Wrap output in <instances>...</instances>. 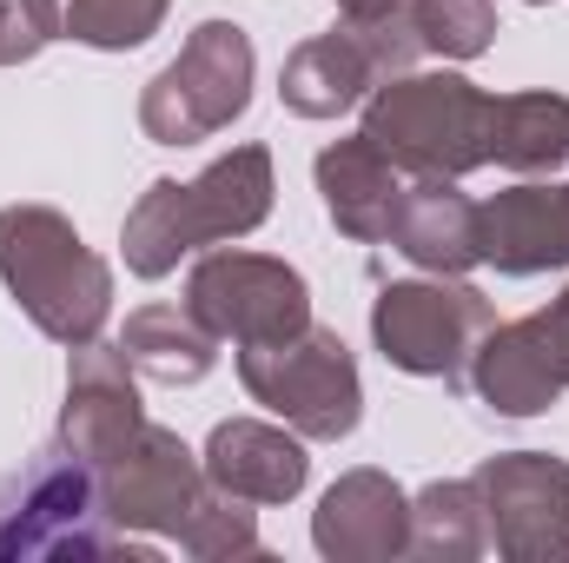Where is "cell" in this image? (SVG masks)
Listing matches in <instances>:
<instances>
[{
    "label": "cell",
    "instance_id": "obj_16",
    "mask_svg": "<svg viewBox=\"0 0 569 563\" xmlns=\"http://www.w3.org/2000/svg\"><path fill=\"white\" fill-rule=\"evenodd\" d=\"M206 477L246 504H291L311 477L305 437L291 424H259V418H226L206 437Z\"/></svg>",
    "mask_w": 569,
    "mask_h": 563
},
{
    "label": "cell",
    "instance_id": "obj_23",
    "mask_svg": "<svg viewBox=\"0 0 569 563\" xmlns=\"http://www.w3.org/2000/svg\"><path fill=\"white\" fill-rule=\"evenodd\" d=\"M172 0H67V40L100 47V53H127L159 33Z\"/></svg>",
    "mask_w": 569,
    "mask_h": 563
},
{
    "label": "cell",
    "instance_id": "obj_26",
    "mask_svg": "<svg viewBox=\"0 0 569 563\" xmlns=\"http://www.w3.org/2000/svg\"><path fill=\"white\" fill-rule=\"evenodd\" d=\"M543 318H550V338H557V352H563V365H569V292L543 312Z\"/></svg>",
    "mask_w": 569,
    "mask_h": 563
},
{
    "label": "cell",
    "instance_id": "obj_19",
    "mask_svg": "<svg viewBox=\"0 0 569 563\" xmlns=\"http://www.w3.org/2000/svg\"><path fill=\"white\" fill-rule=\"evenodd\" d=\"M120 352L152 385H199L219 365V332L192 305H140L120 332Z\"/></svg>",
    "mask_w": 569,
    "mask_h": 563
},
{
    "label": "cell",
    "instance_id": "obj_12",
    "mask_svg": "<svg viewBox=\"0 0 569 563\" xmlns=\"http://www.w3.org/2000/svg\"><path fill=\"white\" fill-rule=\"evenodd\" d=\"M146 424L140 412V385H133V358L120 345H73L67 365V405H60V431L53 444H67L73 457H87L93 471H107L127 437Z\"/></svg>",
    "mask_w": 569,
    "mask_h": 563
},
{
    "label": "cell",
    "instance_id": "obj_9",
    "mask_svg": "<svg viewBox=\"0 0 569 563\" xmlns=\"http://www.w3.org/2000/svg\"><path fill=\"white\" fill-rule=\"evenodd\" d=\"M186 305L232 345H272L311 325V285L266 253H206L186 279Z\"/></svg>",
    "mask_w": 569,
    "mask_h": 563
},
{
    "label": "cell",
    "instance_id": "obj_6",
    "mask_svg": "<svg viewBox=\"0 0 569 563\" xmlns=\"http://www.w3.org/2000/svg\"><path fill=\"white\" fill-rule=\"evenodd\" d=\"M252 33L239 20H199L140 93V127L152 146H199L252 107Z\"/></svg>",
    "mask_w": 569,
    "mask_h": 563
},
{
    "label": "cell",
    "instance_id": "obj_15",
    "mask_svg": "<svg viewBox=\"0 0 569 563\" xmlns=\"http://www.w3.org/2000/svg\"><path fill=\"white\" fill-rule=\"evenodd\" d=\"M483 266L503 279H537L569 266V186H510L477 206Z\"/></svg>",
    "mask_w": 569,
    "mask_h": 563
},
{
    "label": "cell",
    "instance_id": "obj_18",
    "mask_svg": "<svg viewBox=\"0 0 569 563\" xmlns=\"http://www.w3.org/2000/svg\"><path fill=\"white\" fill-rule=\"evenodd\" d=\"M391 246L443 279H463L470 266H483V239H477V199L457 192V179H411L391 219Z\"/></svg>",
    "mask_w": 569,
    "mask_h": 563
},
{
    "label": "cell",
    "instance_id": "obj_22",
    "mask_svg": "<svg viewBox=\"0 0 569 563\" xmlns=\"http://www.w3.org/2000/svg\"><path fill=\"white\" fill-rule=\"evenodd\" d=\"M179 551L199 563H226V557H266V544H259V517L246 511V497H232V491H206L199 497V511L186 517V531H179Z\"/></svg>",
    "mask_w": 569,
    "mask_h": 563
},
{
    "label": "cell",
    "instance_id": "obj_8",
    "mask_svg": "<svg viewBox=\"0 0 569 563\" xmlns=\"http://www.w3.org/2000/svg\"><path fill=\"white\" fill-rule=\"evenodd\" d=\"M490 325H497V305L477 285L443 279V273L385 285L371 305V338H378L385 365H398L411 378H443V385H463Z\"/></svg>",
    "mask_w": 569,
    "mask_h": 563
},
{
    "label": "cell",
    "instance_id": "obj_27",
    "mask_svg": "<svg viewBox=\"0 0 569 563\" xmlns=\"http://www.w3.org/2000/svg\"><path fill=\"white\" fill-rule=\"evenodd\" d=\"M398 0H338V13L345 20H371V13H391Z\"/></svg>",
    "mask_w": 569,
    "mask_h": 563
},
{
    "label": "cell",
    "instance_id": "obj_3",
    "mask_svg": "<svg viewBox=\"0 0 569 563\" xmlns=\"http://www.w3.org/2000/svg\"><path fill=\"white\" fill-rule=\"evenodd\" d=\"M53 557H152V544L107 517L100 471L67 444H47L27 471L0 477V563Z\"/></svg>",
    "mask_w": 569,
    "mask_h": 563
},
{
    "label": "cell",
    "instance_id": "obj_20",
    "mask_svg": "<svg viewBox=\"0 0 569 563\" xmlns=\"http://www.w3.org/2000/svg\"><path fill=\"white\" fill-rule=\"evenodd\" d=\"M490 159L510 172L569 166V100L563 93H503L490 100Z\"/></svg>",
    "mask_w": 569,
    "mask_h": 563
},
{
    "label": "cell",
    "instance_id": "obj_1",
    "mask_svg": "<svg viewBox=\"0 0 569 563\" xmlns=\"http://www.w3.org/2000/svg\"><path fill=\"white\" fill-rule=\"evenodd\" d=\"M272 152L266 146H232L226 159H212L199 179H152L140 206L120 226L127 246V273L133 279H166L179 273L186 253L199 246H226L246 239L272 219Z\"/></svg>",
    "mask_w": 569,
    "mask_h": 563
},
{
    "label": "cell",
    "instance_id": "obj_7",
    "mask_svg": "<svg viewBox=\"0 0 569 563\" xmlns=\"http://www.w3.org/2000/svg\"><path fill=\"white\" fill-rule=\"evenodd\" d=\"M418 53H425V40L411 27V7L398 0L391 13L345 20V27L311 33L305 47H291V60H284V73H279V93L298 120H338L365 93H378L385 80L411 73Z\"/></svg>",
    "mask_w": 569,
    "mask_h": 563
},
{
    "label": "cell",
    "instance_id": "obj_24",
    "mask_svg": "<svg viewBox=\"0 0 569 563\" xmlns=\"http://www.w3.org/2000/svg\"><path fill=\"white\" fill-rule=\"evenodd\" d=\"M405 7H411V27H418L425 53L477 60L497 40V7L490 0H405Z\"/></svg>",
    "mask_w": 569,
    "mask_h": 563
},
{
    "label": "cell",
    "instance_id": "obj_5",
    "mask_svg": "<svg viewBox=\"0 0 569 563\" xmlns=\"http://www.w3.org/2000/svg\"><path fill=\"white\" fill-rule=\"evenodd\" d=\"M239 378H246L252 405H266L311 444H338L365 418L358 358L331 325H305L272 345H239Z\"/></svg>",
    "mask_w": 569,
    "mask_h": 563
},
{
    "label": "cell",
    "instance_id": "obj_2",
    "mask_svg": "<svg viewBox=\"0 0 569 563\" xmlns=\"http://www.w3.org/2000/svg\"><path fill=\"white\" fill-rule=\"evenodd\" d=\"M0 285L53 345H93L113 318V266L53 206H0Z\"/></svg>",
    "mask_w": 569,
    "mask_h": 563
},
{
    "label": "cell",
    "instance_id": "obj_21",
    "mask_svg": "<svg viewBox=\"0 0 569 563\" xmlns=\"http://www.w3.org/2000/svg\"><path fill=\"white\" fill-rule=\"evenodd\" d=\"M490 551V524H483V497L470 477H437L411 497V551L425 563H470Z\"/></svg>",
    "mask_w": 569,
    "mask_h": 563
},
{
    "label": "cell",
    "instance_id": "obj_28",
    "mask_svg": "<svg viewBox=\"0 0 569 563\" xmlns=\"http://www.w3.org/2000/svg\"><path fill=\"white\" fill-rule=\"evenodd\" d=\"M530 7H543V0H530Z\"/></svg>",
    "mask_w": 569,
    "mask_h": 563
},
{
    "label": "cell",
    "instance_id": "obj_17",
    "mask_svg": "<svg viewBox=\"0 0 569 563\" xmlns=\"http://www.w3.org/2000/svg\"><path fill=\"white\" fill-rule=\"evenodd\" d=\"M405 186H411V172H405L391 152H378L365 134L331 140L318 152V199H325L331 226H338L345 239H358V246L391 239V219H398Z\"/></svg>",
    "mask_w": 569,
    "mask_h": 563
},
{
    "label": "cell",
    "instance_id": "obj_13",
    "mask_svg": "<svg viewBox=\"0 0 569 563\" xmlns=\"http://www.w3.org/2000/svg\"><path fill=\"white\" fill-rule=\"evenodd\" d=\"M470 385L477 398L497 412V418H537L550 412L569 392V365L550 338V318L530 312V318H510V325H490L477 358H470Z\"/></svg>",
    "mask_w": 569,
    "mask_h": 563
},
{
    "label": "cell",
    "instance_id": "obj_11",
    "mask_svg": "<svg viewBox=\"0 0 569 563\" xmlns=\"http://www.w3.org/2000/svg\"><path fill=\"white\" fill-rule=\"evenodd\" d=\"M100 491H107V517L120 531H133V537H179L186 517L199 511V497L212 491V477L186 451L179 431L146 418L127 437V451L100 471Z\"/></svg>",
    "mask_w": 569,
    "mask_h": 563
},
{
    "label": "cell",
    "instance_id": "obj_4",
    "mask_svg": "<svg viewBox=\"0 0 569 563\" xmlns=\"http://www.w3.org/2000/svg\"><path fill=\"white\" fill-rule=\"evenodd\" d=\"M358 134L411 179H463L490 166V93L463 73H398L371 93Z\"/></svg>",
    "mask_w": 569,
    "mask_h": 563
},
{
    "label": "cell",
    "instance_id": "obj_10",
    "mask_svg": "<svg viewBox=\"0 0 569 563\" xmlns=\"http://www.w3.org/2000/svg\"><path fill=\"white\" fill-rule=\"evenodd\" d=\"M477 497L497 557L550 563L569 557V464L543 451H497L477 464Z\"/></svg>",
    "mask_w": 569,
    "mask_h": 563
},
{
    "label": "cell",
    "instance_id": "obj_25",
    "mask_svg": "<svg viewBox=\"0 0 569 563\" xmlns=\"http://www.w3.org/2000/svg\"><path fill=\"white\" fill-rule=\"evenodd\" d=\"M47 40H67V0H0V67L33 60Z\"/></svg>",
    "mask_w": 569,
    "mask_h": 563
},
{
    "label": "cell",
    "instance_id": "obj_14",
    "mask_svg": "<svg viewBox=\"0 0 569 563\" xmlns=\"http://www.w3.org/2000/svg\"><path fill=\"white\" fill-rule=\"evenodd\" d=\"M311 544L331 563L405 557L411 551V497L385 471H345L311 511Z\"/></svg>",
    "mask_w": 569,
    "mask_h": 563
}]
</instances>
